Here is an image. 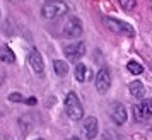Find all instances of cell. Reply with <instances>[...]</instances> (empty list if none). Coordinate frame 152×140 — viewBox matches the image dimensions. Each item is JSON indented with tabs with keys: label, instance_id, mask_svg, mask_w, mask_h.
<instances>
[{
	"label": "cell",
	"instance_id": "6da1fadb",
	"mask_svg": "<svg viewBox=\"0 0 152 140\" xmlns=\"http://www.w3.org/2000/svg\"><path fill=\"white\" fill-rule=\"evenodd\" d=\"M65 111L69 114L70 120H80L84 116V108H82V103L74 91H70L67 96H65Z\"/></svg>",
	"mask_w": 152,
	"mask_h": 140
},
{
	"label": "cell",
	"instance_id": "7a4b0ae2",
	"mask_svg": "<svg viewBox=\"0 0 152 140\" xmlns=\"http://www.w3.org/2000/svg\"><path fill=\"white\" fill-rule=\"evenodd\" d=\"M69 12V5L65 2H50L45 4L41 9V15L45 19H56V17H62L63 14Z\"/></svg>",
	"mask_w": 152,
	"mask_h": 140
},
{
	"label": "cell",
	"instance_id": "3957f363",
	"mask_svg": "<svg viewBox=\"0 0 152 140\" xmlns=\"http://www.w3.org/2000/svg\"><path fill=\"white\" fill-rule=\"evenodd\" d=\"M103 22L108 26V28H110V31L116 33V34L128 36V38H132V36L135 34L130 24H126V22L120 21V19H115V17H103Z\"/></svg>",
	"mask_w": 152,
	"mask_h": 140
},
{
	"label": "cell",
	"instance_id": "277c9868",
	"mask_svg": "<svg viewBox=\"0 0 152 140\" xmlns=\"http://www.w3.org/2000/svg\"><path fill=\"white\" fill-rule=\"evenodd\" d=\"M63 53H65V56H67L69 60L77 62V60H80V58L86 55V43L75 41V43H72V44H67V46L63 48Z\"/></svg>",
	"mask_w": 152,
	"mask_h": 140
},
{
	"label": "cell",
	"instance_id": "5b68a950",
	"mask_svg": "<svg viewBox=\"0 0 152 140\" xmlns=\"http://www.w3.org/2000/svg\"><path fill=\"white\" fill-rule=\"evenodd\" d=\"M152 116V99H145L140 104L133 106V118L137 121H145Z\"/></svg>",
	"mask_w": 152,
	"mask_h": 140
},
{
	"label": "cell",
	"instance_id": "8992f818",
	"mask_svg": "<svg viewBox=\"0 0 152 140\" xmlns=\"http://www.w3.org/2000/svg\"><path fill=\"white\" fill-rule=\"evenodd\" d=\"M82 33H84L82 22H80V19H77V17H72V19L65 24V28H63V36L69 38V39H75V38H79Z\"/></svg>",
	"mask_w": 152,
	"mask_h": 140
},
{
	"label": "cell",
	"instance_id": "52a82bcc",
	"mask_svg": "<svg viewBox=\"0 0 152 140\" xmlns=\"http://www.w3.org/2000/svg\"><path fill=\"white\" fill-rule=\"evenodd\" d=\"M110 87H111V74L106 67H103V69H99L96 75V89L99 94H104V92H108Z\"/></svg>",
	"mask_w": 152,
	"mask_h": 140
},
{
	"label": "cell",
	"instance_id": "ba28073f",
	"mask_svg": "<svg viewBox=\"0 0 152 140\" xmlns=\"http://www.w3.org/2000/svg\"><path fill=\"white\" fill-rule=\"evenodd\" d=\"M29 65H31V69H33V72H34L36 75H43L45 74V62H43V56L39 55V51L36 48H33L31 51H29Z\"/></svg>",
	"mask_w": 152,
	"mask_h": 140
},
{
	"label": "cell",
	"instance_id": "9c48e42d",
	"mask_svg": "<svg viewBox=\"0 0 152 140\" xmlns=\"http://www.w3.org/2000/svg\"><path fill=\"white\" fill-rule=\"evenodd\" d=\"M82 132H84V135H86L87 140H94L97 137L99 126H97V120L94 116L86 118V121H84V125H82Z\"/></svg>",
	"mask_w": 152,
	"mask_h": 140
},
{
	"label": "cell",
	"instance_id": "30bf717a",
	"mask_svg": "<svg viewBox=\"0 0 152 140\" xmlns=\"http://www.w3.org/2000/svg\"><path fill=\"white\" fill-rule=\"evenodd\" d=\"M111 116H113V121L116 125H123L126 121V108L121 103H115L111 106Z\"/></svg>",
	"mask_w": 152,
	"mask_h": 140
},
{
	"label": "cell",
	"instance_id": "8fae6325",
	"mask_svg": "<svg viewBox=\"0 0 152 140\" xmlns=\"http://www.w3.org/2000/svg\"><path fill=\"white\" fill-rule=\"evenodd\" d=\"M128 91H130V94L133 96V98H144V94H145V87L144 84L140 82V80H132L130 84H128Z\"/></svg>",
	"mask_w": 152,
	"mask_h": 140
},
{
	"label": "cell",
	"instance_id": "7c38bea8",
	"mask_svg": "<svg viewBox=\"0 0 152 140\" xmlns=\"http://www.w3.org/2000/svg\"><path fill=\"white\" fill-rule=\"evenodd\" d=\"M74 75H75V79L79 82H86V80H89V77H91V70L87 69L84 63H79L75 67V70H74Z\"/></svg>",
	"mask_w": 152,
	"mask_h": 140
},
{
	"label": "cell",
	"instance_id": "4fadbf2b",
	"mask_svg": "<svg viewBox=\"0 0 152 140\" xmlns=\"http://www.w3.org/2000/svg\"><path fill=\"white\" fill-rule=\"evenodd\" d=\"M53 69H55V74L58 77H65L69 74V65H67V62H63V60H55L53 62Z\"/></svg>",
	"mask_w": 152,
	"mask_h": 140
},
{
	"label": "cell",
	"instance_id": "5bb4252c",
	"mask_svg": "<svg viewBox=\"0 0 152 140\" xmlns=\"http://www.w3.org/2000/svg\"><path fill=\"white\" fill-rule=\"evenodd\" d=\"M0 60H2V62H5V63H14V62H15L14 51L9 48V46L0 48Z\"/></svg>",
	"mask_w": 152,
	"mask_h": 140
},
{
	"label": "cell",
	"instance_id": "9a60e30c",
	"mask_svg": "<svg viewBox=\"0 0 152 140\" xmlns=\"http://www.w3.org/2000/svg\"><path fill=\"white\" fill-rule=\"evenodd\" d=\"M126 69H128V72L133 74V75H140V74L144 72V67L138 62H135V60H130V62L126 63Z\"/></svg>",
	"mask_w": 152,
	"mask_h": 140
},
{
	"label": "cell",
	"instance_id": "2e32d148",
	"mask_svg": "<svg viewBox=\"0 0 152 140\" xmlns=\"http://www.w3.org/2000/svg\"><path fill=\"white\" fill-rule=\"evenodd\" d=\"M118 4H120V7L123 9V10L130 12V10H133V9H135V5H137V0H118Z\"/></svg>",
	"mask_w": 152,
	"mask_h": 140
},
{
	"label": "cell",
	"instance_id": "e0dca14e",
	"mask_svg": "<svg viewBox=\"0 0 152 140\" xmlns=\"http://www.w3.org/2000/svg\"><path fill=\"white\" fill-rule=\"evenodd\" d=\"M9 101L10 103H21V101H24V98H22L21 92H10L9 94Z\"/></svg>",
	"mask_w": 152,
	"mask_h": 140
},
{
	"label": "cell",
	"instance_id": "ac0fdd59",
	"mask_svg": "<svg viewBox=\"0 0 152 140\" xmlns=\"http://www.w3.org/2000/svg\"><path fill=\"white\" fill-rule=\"evenodd\" d=\"M24 103H28V104H36V98H28V99H24Z\"/></svg>",
	"mask_w": 152,
	"mask_h": 140
},
{
	"label": "cell",
	"instance_id": "d6986e66",
	"mask_svg": "<svg viewBox=\"0 0 152 140\" xmlns=\"http://www.w3.org/2000/svg\"><path fill=\"white\" fill-rule=\"evenodd\" d=\"M67 140H79L77 137H70V139H67Z\"/></svg>",
	"mask_w": 152,
	"mask_h": 140
},
{
	"label": "cell",
	"instance_id": "ffe728a7",
	"mask_svg": "<svg viewBox=\"0 0 152 140\" xmlns=\"http://www.w3.org/2000/svg\"><path fill=\"white\" fill-rule=\"evenodd\" d=\"M50 2H60V0H48V2H46V4H50Z\"/></svg>",
	"mask_w": 152,
	"mask_h": 140
},
{
	"label": "cell",
	"instance_id": "44dd1931",
	"mask_svg": "<svg viewBox=\"0 0 152 140\" xmlns=\"http://www.w3.org/2000/svg\"><path fill=\"white\" fill-rule=\"evenodd\" d=\"M10 2H19V0H10Z\"/></svg>",
	"mask_w": 152,
	"mask_h": 140
},
{
	"label": "cell",
	"instance_id": "7402d4cb",
	"mask_svg": "<svg viewBox=\"0 0 152 140\" xmlns=\"http://www.w3.org/2000/svg\"><path fill=\"white\" fill-rule=\"evenodd\" d=\"M34 140H45V139H34Z\"/></svg>",
	"mask_w": 152,
	"mask_h": 140
}]
</instances>
